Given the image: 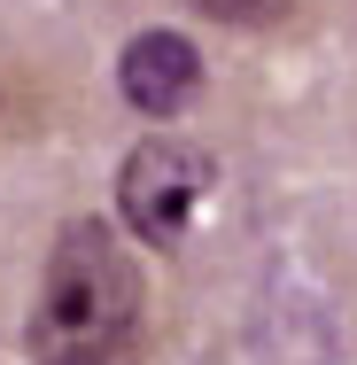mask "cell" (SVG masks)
<instances>
[{"label": "cell", "mask_w": 357, "mask_h": 365, "mask_svg": "<svg viewBox=\"0 0 357 365\" xmlns=\"http://www.w3.org/2000/svg\"><path fill=\"white\" fill-rule=\"evenodd\" d=\"M148 327L140 257L109 218H63L39 295L24 311V365H125Z\"/></svg>", "instance_id": "cell-1"}, {"label": "cell", "mask_w": 357, "mask_h": 365, "mask_svg": "<svg viewBox=\"0 0 357 365\" xmlns=\"http://www.w3.org/2000/svg\"><path fill=\"white\" fill-rule=\"evenodd\" d=\"M217 187V163L187 140H140L117 163V218L140 249H179L187 218L202 210V195Z\"/></svg>", "instance_id": "cell-2"}, {"label": "cell", "mask_w": 357, "mask_h": 365, "mask_svg": "<svg viewBox=\"0 0 357 365\" xmlns=\"http://www.w3.org/2000/svg\"><path fill=\"white\" fill-rule=\"evenodd\" d=\"M187 8H202V16L225 24V31H272L295 0H187Z\"/></svg>", "instance_id": "cell-4"}, {"label": "cell", "mask_w": 357, "mask_h": 365, "mask_svg": "<svg viewBox=\"0 0 357 365\" xmlns=\"http://www.w3.org/2000/svg\"><path fill=\"white\" fill-rule=\"evenodd\" d=\"M117 93H125L140 117H163V125L187 117L195 93H202V47H195L187 31H140V39H125Z\"/></svg>", "instance_id": "cell-3"}]
</instances>
